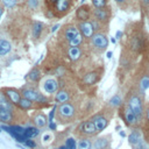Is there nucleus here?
Instances as JSON below:
<instances>
[{"label":"nucleus","mask_w":149,"mask_h":149,"mask_svg":"<svg viewBox=\"0 0 149 149\" xmlns=\"http://www.w3.org/2000/svg\"><path fill=\"white\" fill-rule=\"evenodd\" d=\"M0 76H1V68H0Z\"/></svg>","instance_id":"44"},{"label":"nucleus","mask_w":149,"mask_h":149,"mask_svg":"<svg viewBox=\"0 0 149 149\" xmlns=\"http://www.w3.org/2000/svg\"><path fill=\"white\" fill-rule=\"evenodd\" d=\"M88 42L91 49L95 54H102L108 47V37L106 33H94Z\"/></svg>","instance_id":"7"},{"label":"nucleus","mask_w":149,"mask_h":149,"mask_svg":"<svg viewBox=\"0 0 149 149\" xmlns=\"http://www.w3.org/2000/svg\"><path fill=\"white\" fill-rule=\"evenodd\" d=\"M144 119H146V121H147V123H148V126H149V105L146 107V111H144Z\"/></svg>","instance_id":"34"},{"label":"nucleus","mask_w":149,"mask_h":149,"mask_svg":"<svg viewBox=\"0 0 149 149\" xmlns=\"http://www.w3.org/2000/svg\"><path fill=\"white\" fill-rule=\"evenodd\" d=\"M66 56L71 62H78L83 56V50L80 47H70L66 48Z\"/></svg>","instance_id":"21"},{"label":"nucleus","mask_w":149,"mask_h":149,"mask_svg":"<svg viewBox=\"0 0 149 149\" xmlns=\"http://www.w3.org/2000/svg\"><path fill=\"white\" fill-rule=\"evenodd\" d=\"M77 28H78L79 33L81 34L83 38L86 40V41H88V40L92 37V35L94 34V30H93V27H92L90 20H88V21H80V22H77Z\"/></svg>","instance_id":"15"},{"label":"nucleus","mask_w":149,"mask_h":149,"mask_svg":"<svg viewBox=\"0 0 149 149\" xmlns=\"http://www.w3.org/2000/svg\"><path fill=\"white\" fill-rule=\"evenodd\" d=\"M122 98L116 93V94H114L109 100H108V104H107V106H109L111 108H119L121 105H122Z\"/></svg>","instance_id":"25"},{"label":"nucleus","mask_w":149,"mask_h":149,"mask_svg":"<svg viewBox=\"0 0 149 149\" xmlns=\"http://www.w3.org/2000/svg\"><path fill=\"white\" fill-rule=\"evenodd\" d=\"M40 0H26V5H27V7L29 8V9H31V10H35V9H37L38 7H40Z\"/></svg>","instance_id":"28"},{"label":"nucleus","mask_w":149,"mask_h":149,"mask_svg":"<svg viewBox=\"0 0 149 149\" xmlns=\"http://www.w3.org/2000/svg\"><path fill=\"white\" fill-rule=\"evenodd\" d=\"M146 139H147V142L149 143V133H146Z\"/></svg>","instance_id":"43"},{"label":"nucleus","mask_w":149,"mask_h":149,"mask_svg":"<svg viewBox=\"0 0 149 149\" xmlns=\"http://www.w3.org/2000/svg\"><path fill=\"white\" fill-rule=\"evenodd\" d=\"M76 115H77V109L72 102L68 101V102L58 104L56 108V120L59 123L62 125L71 123L74 121Z\"/></svg>","instance_id":"5"},{"label":"nucleus","mask_w":149,"mask_h":149,"mask_svg":"<svg viewBox=\"0 0 149 149\" xmlns=\"http://www.w3.org/2000/svg\"><path fill=\"white\" fill-rule=\"evenodd\" d=\"M77 149H92V141L88 137H80L77 142Z\"/></svg>","instance_id":"26"},{"label":"nucleus","mask_w":149,"mask_h":149,"mask_svg":"<svg viewBox=\"0 0 149 149\" xmlns=\"http://www.w3.org/2000/svg\"><path fill=\"white\" fill-rule=\"evenodd\" d=\"M119 135H120L121 137H125V136H126V133H125L123 130H120V132H119Z\"/></svg>","instance_id":"40"},{"label":"nucleus","mask_w":149,"mask_h":149,"mask_svg":"<svg viewBox=\"0 0 149 149\" xmlns=\"http://www.w3.org/2000/svg\"><path fill=\"white\" fill-rule=\"evenodd\" d=\"M109 136H99L95 137L92 142V149H108L111 141L108 140Z\"/></svg>","instance_id":"22"},{"label":"nucleus","mask_w":149,"mask_h":149,"mask_svg":"<svg viewBox=\"0 0 149 149\" xmlns=\"http://www.w3.org/2000/svg\"><path fill=\"white\" fill-rule=\"evenodd\" d=\"M3 94L7 97V99L15 106L19 105L22 95H21V92H20V88H16V87H12V86H5V87H1Z\"/></svg>","instance_id":"13"},{"label":"nucleus","mask_w":149,"mask_h":149,"mask_svg":"<svg viewBox=\"0 0 149 149\" xmlns=\"http://www.w3.org/2000/svg\"><path fill=\"white\" fill-rule=\"evenodd\" d=\"M52 140H54V135H52L50 132H45V133H43L42 136H41V142H42V144H44V146L51 143Z\"/></svg>","instance_id":"27"},{"label":"nucleus","mask_w":149,"mask_h":149,"mask_svg":"<svg viewBox=\"0 0 149 149\" xmlns=\"http://www.w3.org/2000/svg\"><path fill=\"white\" fill-rule=\"evenodd\" d=\"M40 129L37 128V127H35V126H28V127H26L24 128V136L27 137V139H35L36 136H38L40 135Z\"/></svg>","instance_id":"24"},{"label":"nucleus","mask_w":149,"mask_h":149,"mask_svg":"<svg viewBox=\"0 0 149 149\" xmlns=\"http://www.w3.org/2000/svg\"><path fill=\"white\" fill-rule=\"evenodd\" d=\"M0 3L5 7V8H13L16 6L17 0H0Z\"/></svg>","instance_id":"30"},{"label":"nucleus","mask_w":149,"mask_h":149,"mask_svg":"<svg viewBox=\"0 0 149 149\" xmlns=\"http://www.w3.org/2000/svg\"><path fill=\"white\" fill-rule=\"evenodd\" d=\"M3 10H5V7L0 3V19H1V16H2V14H3Z\"/></svg>","instance_id":"38"},{"label":"nucleus","mask_w":149,"mask_h":149,"mask_svg":"<svg viewBox=\"0 0 149 149\" xmlns=\"http://www.w3.org/2000/svg\"><path fill=\"white\" fill-rule=\"evenodd\" d=\"M115 2H116L120 7H125V5L127 3V0H115Z\"/></svg>","instance_id":"36"},{"label":"nucleus","mask_w":149,"mask_h":149,"mask_svg":"<svg viewBox=\"0 0 149 149\" xmlns=\"http://www.w3.org/2000/svg\"><path fill=\"white\" fill-rule=\"evenodd\" d=\"M90 120L93 121V123H94V126H95L98 133H100V132H102L104 129H106L107 126H108V123H109V119H108V116L106 115L105 112L95 113L94 115L91 116Z\"/></svg>","instance_id":"12"},{"label":"nucleus","mask_w":149,"mask_h":149,"mask_svg":"<svg viewBox=\"0 0 149 149\" xmlns=\"http://www.w3.org/2000/svg\"><path fill=\"white\" fill-rule=\"evenodd\" d=\"M59 88H61L59 80L55 77H44L40 81V90L48 95L56 94V92Z\"/></svg>","instance_id":"8"},{"label":"nucleus","mask_w":149,"mask_h":149,"mask_svg":"<svg viewBox=\"0 0 149 149\" xmlns=\"http://www.w3.org/2000/svg\"><path fill=\"white\" fill-rule=\"evenodd\" d=\"M31 122L35 127H37L38 129H42V128H45L49 123V120H48V116L41 112V111H36L33 115H31Z\"/></svg>","instance_id":"17"},{"label":"nucleus","mask_w":149,"mask_h":149,"mask_svg":"<svg viewBox=\"0 0 149 149\" xmlns=\"http://www.w3.org/2000/svg\"><path fill=\"white\" fill-rule=\"evenodd\" d=\"M12 50H13V44L7 38L0 37V58L9 55Z\"/></svg>","instance_id":"23"},{"label":"nucleus","mask_w":149,"mask_h":149,"mask_svg":"<svg viewBox=\"0 0 149 149\" xmlns=\"http://www.w3.org/2000/svg\"><path fill=\"white\" fill-rule=\"evenodd\" d=\"M111 42H112L113 44H115V43H116V38H115V37H112V38H111Z\"/></svg>","instance_id":"42"},{"label":"nucleus","mask_w":149,"mask_h":149,"mask_svg":"<svg viewBox=\"0 0 149 149\" xmlns=\"http://www.w3.org/2000/svg\"><path fill=\"white\" fill-rule=\"evenodd\" d=\"M45 29V24L41 21H37V20H34L33 23H31V38L33 41H40L43 36V31Z\"/></svg>","instance_id":"18"},{"label":"nucleus","mask_w":149,"mask_h":149,"mask_svg":"<svg viewBox=\"0 0 149 149\" xmlns=\"http://www.w3.org/2000/svg\"><path fill=\"white\" fill-rule=\"evenodd\" d=\"M92 17L98 20L105 26H108L111 19H112V8L107 5L101 8H94L92 9Z\"/></svg>","instance_id":"11"},{"label":"nucleus","mask_w":149,"mask_h":149,"mask_svg":"<svg viewBox=\"0 0 149 149\" xmlns=\"http://www.w3.org/2000/svg\"><path fill=\"white\" fill-rule=\"evenodd\" d=\"M0 132H1V128H0Z\"/></svg>","instance_id":"45"},{"label":"nucleus","mask_w":149,"mask_h":149,"mask_svg":"<svg viewBox=\"0 0 149 149\" xmlns=\"http://www.w3.org/2000/svg\"><path fill=\"white\" fill-rule=\"evenodd\" d=\"M59 27V24H55L54 27H52V29H51V33H54V31H56V29Z\"/></svg>","instance_id":"39"},{"label":"nucleus","mask_w":149,"mask_h":149,"mask_svg":"<svg viewBox=\"0 0 149 149\" xmlns=\"http://www.w3.org/2000/svg\"><path fill=\"white\" fill-rule=\"evenodd\" d=\"M24 79H26L27 83H31V84H37V83H40L41 79H42V71H41V69H40L37 65H35V66L31 68L30 71L26 74Z\"/></svg>","instance_id":"19"},{"label":"nucleus","mask_w":149,"mask_h":149,"mask_svg":"<svg viewBox=\"0 0 149 149\" xmlns=\"http://www.w3.org/2000/svg\"><path fill=\"white\" fill-rule=\"evenodd\" d=\"M59 37L70 47H79L84 40L77 28V24L73 23L64 24L63 28L59 30Z\"/></svg>","instance_id":"4"},{"label":"nucleus","mask_w":149,"mask_h":149,"mask_svg":"<svg viewBox=\"0 0 149 149\" xmlns=\"http://www.w3.org/2000/svg\"><path fill=\"white\" fill-rule=\"evenodd\" d=\"M134 112V114L136 115L139 122L144 118V100H143V92L137 88V90H132L129 91V93L126 97V101H125Z\"/></svg>","instance_id":"2"},{"label":"nucleus","mask_w":149,"mask_h":149,"mask_svg":"<svg viewBox=\"0 0 149 149\" xmlns=\"http://www.w3.org/2000/svg\"><path fill=\"white\" fill-rule=\"evenodd\" d=\"M71 91L70 90H68L66 87H61L57 92H56V94H55V97H54V101L55 102H57V104H63V102H68V101H70V99H71Z\"/></svg>","instance_id":"20"},{"label":"nucleus","mask_w":149,"mask_h":149,"mask_svg":"<svg viewBox=\"0 0 149 149\" xmlns=\"http://www.w3.org/2000/svg\"><path fill=\"white\" fill-rule=\"evenodd\" d=\"M20 92L22 98H26L30 101L37 102V104H44V105H50L49 98L36 86V84L31 83H26L23 86L20 87Z\"/></svg>","instance_id":"3"},{"label":"nucleus","mask_w":149,"mask_h":149,"mask_svg":"<svg viewBox=\"0 0 149 149\" xmlns=\"http://www.w3.org/2000/svg\"><path fill=\"white\" fill-rule=\"evenodd\" d=\"M48 126H49V129H50V130H56V128H57V123H56L55 121L49 122Z\"/></svg>","instance_id":"35"},{"label":"nucleus","mask_w":149,"mask_h":149,"mask_svg":"<svg viewBox=\"0 0 149 149\" xmlns=\"http://www.w3.org/2000/svg\"><path fill=\"white\" fill-rule=\"evenodd\" d=\"M73 3L74 0H44L45 15L51 19H62L71 12Z\"/></svg>","instance_id":"1"},{"label":"nucleus","mask_w":149,"mask_h":149,"mask_svg":"<svg viewBox=\"0 0 149 149\" xmlns=\"http://www.w3.org/2000/svg\"><path fill=\"white\" fill-rule=\"evenodd\" d=\"M113 56V52L112 51H107V58H112Z\"/></svg>","instance_id":"41"},{"label":"nucleus","mask_w":149,"mask_h":149,"mask_svg":"<svg viewBox=\"0 0 149 149\" xmlns=\"http://www.w3.org/2000/svg\"><path fill=\"white\" fill-rule=\"evenodd\" d=\"M122 35H123V33H122L121 30H118V31H116V34H115V38H116V40H121Z\"/></svg>","instance_id":"37"},{"label":"nucleus","mask_w":149,"mask_h":149,"mask_svg":"<svg viewBox=\"0 0 149 149\" xmlns=\"http://www.w3.org/2000/svg\"><path fill=\"white\" fill-rule=\"evenodd\" d=\"M64 146L68 148V149H77V142L73 137H68L65 140V143Z\"/></svg>","instance_id":"29"},{"label":"nucleus","mask_w":149,"mask_h":149,"mask_svg":"<svg viewBox=\"0 0 149 149\" xmlns=\"http://www.w3.org/2000/svg\"><path fill=\"white\" fill-rule=\"evenodd\" d=\"M76 133L80 137H90V136H95L98 134V130L92 120H85L78 125Z\"/></svg>","instance_id":"10"},{"label":"nucleus","mask_w":149,"mask_h":149,"mask_svg":"<svg viewBox=\"0 0 149 149\" xmlns=\"http://www.w3.org/2000/svg\"><path fill=\"white\" fill-rule=\"evenodd\" d=\"M107 2H108V0H91V3L94 8L105 7V6H107Z\"/></svg>","instance_id":"31"},{"label":"nucleus","mask_w":149,"mask_h":149,"mask_svg":"<svg viewBox=\"0 0 149 149\" xmlns=\"http://www.w3.org/2000/svg\"><path fill=\"white\" fill-rule=\"evenodd\" d=\"M101 74H102L101 69L91 70V71L86 72L85 76L83 77V84L88 85V86H90V85H94V84H97V83L100 80Z\"/></svg>","instance_id":"16"},{"label":"nucleus","mask_w":149,"mask_h":149,"mask_svg":"<svg viewBox=\"0 0 149 149\" xmlns=\"http://www.w3.org/2000/svg\"><path fill=\"white\" fill-rule=\"evenodd\" d=\"M140 5L143 7L144 10L149 9V0H140Z\"/></svg>","instance_id":"33"},{"label":"nucleus","mask_w":149,"mask_h":149,"mask_svg":"<svg viewBox=\"0 0 149 149\" xmlns=\"http://www.w3.org/2000/svg\"><path fill=\"white\" fill-rule=\"evenodd\" d=\"M119 115L123 120L126 126H128V127H133L134 128L140 123L137 118H136V115L134 114L132 108L126 102H122V105L119 107Z\"/></svg>","instance_id":"9"},{"label":"nucleus","mask_w":149,"mask_h":149,"mask_svg":"<svg viewBox=\"0 0 149 149\" xmlns=\"http://www.w3.org/2000/svg\"><path fill=\"white\" fill-rule=\"evenodd\" d=\"M92 17V8L88 5L83 3L76 9V20L77 22L80 21H88Z\"/></svg>","instance_id":"14"},{"label":"nucleus","mask_w":149,"mask_h":149,"mask_svg":"<svg viewBox=\"0 0 149 149\" xmlns=\"http://www.w3.org/2000/svg\"><path fill=\"white\" fill-rule=\"evenodd\" d=\"M26 147H28V148H30V149H34V148H36V142L33 140V139H28L24 143H23Z\"/></svg>","instance_id":"32"},{"label":"nucleus","mask_w":149,"mask_h":149,"mask_svg":"<svg viewBox=\"0 0 149 149\" xmlns=\"http://www.w3.org/2000/svg\"><path fill=\"white\" fill-rule=\"evenodd\" d=\"M20 115H26V112L20 109L17 106L13 108L0 107V122L2 125H7V126L16 125L15 122L19 120Z\"/></svg>","instance_id":"6"}]
</instances>
